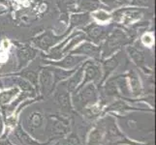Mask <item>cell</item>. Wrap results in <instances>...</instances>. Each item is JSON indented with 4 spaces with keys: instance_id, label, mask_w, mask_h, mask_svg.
Masks as SVG:
<instances>
[{
    "instance_id": "6da1fadb",
    "label": "cell",
    "mask_w": 156,
    "mask_h": 145,
    "mask_svg": "<svg viewBox=\"0 0 156 145\" xmlns=\"http://www.w3.org/2000/svg\"><path fill=\"white\" fill-rule=\"evenodd\" d=\"M70 118L66 115H50L49 127L51 136L58 138L64 136L70 130Z\"/></svg>"
},
{
    "instance_id": "9a60e30c",
    "label": "cell",
    "mask_w": 156,
    "mask_h": 145,
    "mask_svg": "<svg viewBox=\"0 0 156 145\" xmlns=\"http://www.w3.org/2000/svg\"><path fill=\"white\" fill-rule=\"evenodd\" d=\"M76 51H78V52H83V53H87V54L95 56L98 53V48L95 47L94 46L89 45V44H85V45L80 47V48H79V50H76Z\"/></svg>"
},
{
    "instance_id": "9c48e42d",
    "label": "cell",
    "mask_w": 156,
    "mask_h": 145,
    "mask_svg": "<svg viewBox=\"0 0 156 145\" xmlns=\"http://www.w3.org/2000/svg\"><path fill=\"white\" fill-rule=\"evenodd\" d=\"M18 92H19L18 88H12L10 90L4 91V92L0 93V105H4L8 104L11 101V99H12L14 96L17 95Z\"/></svg>"
},
{
    "instance_id": "7c38bea8",
    "label": "cell",
    "mask_w": 156,
    "mask_h": 145,
    "mask_svg": "<svg viewBox=\"0 0 156 145\" xmlns=\"http://www.w3.org/2000/svg\"><path fill=\"white\" fill-rule=\"evenodd\" d=\"M57 145H82V141H80V139L77 133H71L65 139V141L60 142Z\"/></svg>"
},
{
    "instance_id": "5bb4252c",
    "label": "cell",
    "mask_w": 156,
    "mask_h": 145,
    "mask_svg": "<svg viewBox=\"0 0 156 145\" xmlns=\"http://www.w3.org/2000/svg\"><path fill=\"white\" fill-rule=\"evenodd\" d=\"M20 77H23L26 79H28L31 83H33L36 87H38V74L33 71H24L20 74Z\"/></svg>"
},
{
    "instance_id": "4fadbf2b",
    "label": "cell",
    "mask_w": 156,
    "mask_h": 145,
    "mask_svg": "<svg viewBox=\"0 0 156 145\" xmlns=\"http://www.w3.org/2000/svg\"><path fill=\"white\" fill-rule=\"evenodd\" d=\"M80 60H82V58H79V57L76 58V57L70 56V57H67L66 59H64L61 63H55V64L57 66L64 67V68H71L76 65V64H78V62Z\"/></svg>"
},
{
    "instance_id": "ba28073f",
    "label": "cell",
    "mask_w": 156,
    "mask_h": 145,
    "mask_svg": "<svg viewBox=\"0 0 156 145\" xmlns=\"http://www.w3.org/2000/svg\"><path fill=\"white\" fill-rule=\"evenodd\" d=\"M99 77V70L97 67L95 66H89L87 70H85V78L83 80V82L82 83V85L77 89V91H79L82 87L84 86V84L88 82V81H91V80H94Z\"/></svg>"
},
{
    "instance_id": "2e32d148",
    "label": "cell",
    "mask_w": 156,
    "mask_h": 145,
    "mask_svg": "<svg viewBox=\"0 0 156 145\" xmlns=\"http://www.w3.org/2000/svg\"><path fill=\"white\" fill-rule=\"evenodd\" d=\"M116 65H117V60H116V59H115V58L110 59L109 61H107L105 63V65H104V72H105V74H104V79L107 78V77L109 76L110 73L116 67Z\"/></svg>"
},
{
    "instance_id": "5b68a950",
    "label": "cell",
    "mask_w": 156,
    "mask_h": 145,
    "mask_svg": "<svg viewBox=\"0 0 156 145\" xmlns=\"http://www.w3.org/2000/svg\"><path fill=\"white\" fill-rule=\"evenodd\" d=\"M26 124L30 130H37L40 129L44 124V116L40 111H32L28 115Z\"/></svg>"
},
{
    "instance_id": "7a4b0ae2",
    "label": "cell",
    "mask_w": 156,
    "mask_h": 145,
    "mask_svg": "<svg viewBox=\"0 0 156 145\" xmlns=\"http://www.w3.org/2000/svg\"><path fill=\"white\" fill-rule=\"evenodd\" d=\"M77 98L78 100L75 101V105L79 109H83V106L88 104H94L97 101V91L95 89V86L93 84H89L82 91V93Z\"/></svg>"
},
{
    "instance_id": "8fae6325",
    "label": "cell",
    "mask_w": 156,
    "mask_h": 145,
    "mask_svg": "<svg viewBox=\"0 0 156 145\" xmlns=\"http://www.w3.org/2000/svg\"><path fill=\"white\" fill-rule=\"evenodd\" d=\"M83 68H80V71L75 74L74 77H72L68 80V82L66 83V86H67L69 91H73L75 88L77 87L79 82L80 81V79H82V77H83Z\"/></svg>"
},
{
    "instance_id": "277c9868",
    "label": "cell",
    "mask_w": 156,
    "mask_h": 145,
    "mask_svg": "<svg viewBox=\"0 0 156 145\" xmlns=\"http://www.w3.org/2000/svg\"><path fill=\"white\" fill-rule=\"evenodd\" d=\"M104 136H105V127L100 124L95 126V128L89 133L87 145H100L104 139Z\"/></svg>"
},
{
    "instance_id": "e0dca14e",
    "label": "cell",
    "mask_w": 156,
    "mask_h": 145,
    "mask_svg": "<svg viewBox=\"0 0 156 145\" xmlns=\"http://www.w3.org/2000/svg\"><path fill=\"white\" fill-rule=\"evenodd\" d=\"M14 82H15V84H18L20 88H23L24 91H28V92L32 91V92H33V88H32L31 85L27 81L23 80V78H15L14 79Z\"/></svg>"
},
{
    "instance_id": "52a82bcc",
    "label": "cell",
    "mask_w": 156,
    "mask_h": 145,
    "mask_svg": "<svg viewBox=\"0 0 156 145\" xmlns=\"http://www.w3.org/2000/svg\"><path fill=\"white\" fill-rule=\"evenodd\" d=\"M56 102L62 111L68 112V113L72 111V105H71V102H70V97L67 92L58 93L56 95Z\"/></svg>"
},
{
    "instance_id": "8992f818",
    "label": "cell",
    "mask_w": 156,
    "mask_h": 145,
    "mask_svg": "<svg viewBox=\"0 0 156 145\" xmlns=\"http://www.w3.org/2000/svg\"><path fill=\"white\" fill-rule=\"evenodd\" d=\"M52 74L49 71H43L40 74V87L41 92L45 93L47 91H49L51 93L52 91Z\"/></svg>"
},
{
    "instance_id": "30bf717a",
    "label": "cell",
    "mask_w": 156,
    "mask_h": 145,
    "mask_svg": "<svg viewBox=\"0 0 156 145\" xmlns=\"http://www.w3.org/2000/svg\"><path fill=\"white\" fill-rule=\"evenodd\" d=\"M130 88L134 96H139L141 94V84H140L139 78H137L135 73H132V74H130Z\"/></svg>"
},
{
    "instance_id": "3957f363",
    "label": "cell",
    "mask_w": 156,
    "mask_h": 145,
    "mask_svg": "<svg viewBox=\"0 0 156 145\" xmlns=\"http://www.w3.org/2000/svg\"><path fill=\"white\" fill-rule=\"evenodd\" d=\"M14 136L15 137L18 139V140L23 144V145H48L49 142H46V143H41L39 141L35 140V139L31 138L28 133H26L23 129L20 127V125H18L17 128H16V130L14 132Z\"/></svg>"
}]
</instances>
